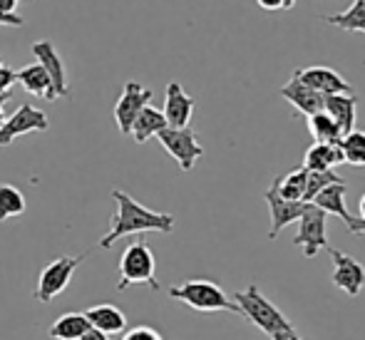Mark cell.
Masks as SVG:
<instances>
[{
    "instance_id": "cell-1",
    "label": "cell",
    "mask_w": 365,
    "mask_h": 340,
    "mask_svg": "<svg viewBox=\"0 0 365 340\" xmlns=\"http://www.w3.org/2000/svg\"><path fill=\"white\" fill-rule=\"evenodd\" d=\"M112 199L117 204V211L112 214L110 221V234L102 236L100 246L102 249H112L115 241L125 239L132 234H147V231H157V234H172L174 231V216L167 211H152L142 206L137 199H132L122 189H112Z\"/></svg>"
},
{
    "instance_id": "cell-2",
    "label": "cell",
    "mask_w": 365,
    "mask_h": 340,
    "mask_svg": "<svg viewBox=\"0 0 365 340\" xmlns=\"http://www.w3.org/2000/svg\"><path fill=\"white\" fill-rule=\"evenodd\" d=\"M169 298L182 301L192 311L199 313H239V306L224 293V288L214 281H204V278H194V281H184L179 286L169 288ZM241 316V313H239Z\"/></svg>"
},
{
    "instance_id": "cell-3",
    "label": "cell",
    "mask_w": 365,
    "mask_h": 340,
    "mask_svg": "<svg viewBox=\"0 0 365 340\" xmlns=\"http://www.w3.org/2000/svg\"><path fill=\"white\" fill-rule=\"evenodd\" d=\"M231 301L239 306L241 316H244L246 321L254 323L259 331H264L266 336H274V333H279V331H289V328H293L289 318H286L284 313H281L279 308L259 291V286H254V283H251L249 288H244V291L234 293Z\"/></svg>"
},
{
    "instance_id": "cell-4",
    "label": "cell",
    "mask_w": 365,
    "mask_h": 340,
    "mask_svg": "<svg viewBox=\"0 0 365 340\" xmlns=\"http://www.w3.org/2000/svg\"><path fill=\"white\" fill-rule=\"evenodd\" d=\"M154 271H157V261H154V254H152V249H149V244L145 239L135 241V244L127 246L120 259L117 291H125V288H130V286H140V283L159 291V281H157V276H154Z\"/></svg>"
},
{
    "instance_id": "cell-5",
    "label": "cell",
    "mask_w": 365,
    "mask_h": 340,
    "mask_svg": "<svg viewBox=\"0 0 365 340\" xmlns=\"http://www.w3.org/2000/svg\"><path fill=\"white\" fill-rule=\"evenodd\" d=\"M87 256H60V259L50 261L38 276V286H35V301L38 303H53L65 288L73 281L77 266L85 261Z\"/></svg>"
},
{
    "instance_id": "cell-6",
    "label": "cell",
    "mask_w": 365,
    "mask_h": 340,
    "mask_svg": "<svg viewBox=\"0 0 365 340\" xmlns=\"http://www.w3.org/2000/svg\"><path fill=\"white\" fill-rule=\"evenodd\" d=\"M326 221H328L326 211L318 209L316 204L306 202V209H303L301 219H298V234L293 239V244L303 249L306 259H313L321 249L331 246L326 239Z\"/></svg>"
},
{
    "instance_id": "cell-7",
    "label": "cell",
    "mask_w": 365,
    "mask_h": 340,
    "mask_svg": "<svg viewBox=\"0 0 365 340\" xmlns=\"http://www.w3.org/2000/svg\"><path fill=\"white\" fill-rule=\"evenodd\" d=\"M157 139L162 142V147L167 149V154L179 164L182 172H192L194 164L199 162V157L204 154V147L199 144L197 135H194L189 127L184 130H174V127H164L157 135Z\"/></svg>"
},
{
    "instance_id": "cell-8",
    "label": "cell",
    "mask_w": 365,
    "mask_h": 340,
    "mask_svg": "<svg viewBox=\"0 0 365 340\" xmlns=\"http://www.w3.org/2000/svg\"><path fill=\"white\" fill-rule=\"evenodd\" d=\"M50 120L43 110L33 105H20L13 115L5 120L3 130H0V147H8L18 137L30 135V132H48Z\"/></svg>"
},
{
    "instance_id": "cell-9",
    "label": "cell",
    "mask_w": 365,
    "mask_h": 340,
    "mask_svg": "<svg viewBox=\"0 0 365 340\" xmlns=\"http://www.w3.org/2000/svg\"><path fill=\"white\" fill-rule=\"evenodd\" d=\"M152 95L154 92L149 90V87H142L140 82H127L120 100H117V105H115V122L122 135H130L137 115L152 102Z\"/></svg>"
},
{
    "instance_id": "cell-10",
    "label": "cell",
    "mask_w": 365,
    "mask_h": 340,
    "mask_svg": "<svg viewBox=\"0 0 365 340\" xmlns=\"http://www.w3.org/2000/svg\"><path fill=\"white\" fill-rule=\"evenodd\" d=\"M328 251H331V259H333V276H331L333 286L341 288L351 298L361 296V291L365 288V266L358 259H353V256L343 254L338 249L328 246Z\"/></svg>"
},
{
    "instance_id": "cell-11",
    "label": "cell",
    "mask_w": 365,
    "mask_h": 340,
    "mask_svg": "<svg viewBox=\"0 0 365 340\" xmlns=\"http://www.w3.org/2000/svg\"><path fill=\"white\" fill-rule=\"evenodd\" d=\"M293 75L303 82L306 87H311L313 92L328 97V95H353V85L343 80L341 72H336L333 68H326V65H313V68H301Z\"/></svg>"
},
{
    "instance_id": "cell-12",
    "label": "cell",
    "mask_w": 365,
    "mask_h": 340,
    "mask_svg": "<svg viewBox=\"0 0 365 340\" xmlns=\"http://www.w3.org/2000/svg\"><path fill=\"white\" fill-rule=\"evenodd\" d=\"M33 55L40 68L45 70V75L50 77V82H53L55 97H70L68 70H65V63L58 50H55V45L50 40H38V43H33Z\"/></svg>"
},
{
    "instance_id": "cell-13",
    "label": "cell",
    "mask_w": 365,
    "mask_h": 340,
    "mask_svg": "<svg viewBox=\"0 0 365 340\" xmlns=\"http://www.w3.org/2000/svg\"><path fill=\"white\" fill-rule=\"evenodd\" d=\"M194 107H197L194 97H189L179 82H169L167 95H164V110H162L164 120H167V127H174V130L189 127Z\"/></svg>"
},
{
    "instance_id": "cell-14",
    "label": "cell",
    "mask_w": 365,
    "mask_h": 340,
    "mask_svg": "<svg viewBox=\"0 0 365 340\" xmlns=\"http://www.w3.org/2000/svg\"><path fill=\"white\" fill-rule=\"evenodd\" d=\"M264 199H266V204H269V214H271L269 239L274 241L276 236H279L281 231L286 229V226L301 219L303 209H306V202H289V199H284L279 192H276L274 184H271V189H266Z\"/></svg>"
},
{
    "instance_id": "cell-15",
    "label": "cell",
    "mask_w": 365,
    "mask_h": 340,
    "mask_svg": "<svg viewBox=\"0 0 365 340\" xmlns=\"http://www.w3.org/2000/svg\"><path fill=\"white\" fill-rule=\"evenodd\" d=\"M346 194H348V184H331L326 187L311 204H316L318 209H323L328 216H338L343 224L351 226L353 234H358V219L348 214L346 209Z\"/></svg>"
},
{
    "instance_id": "cell-16",
    "label": "cell",
    "mask_w": 365,
    "mask_h": 340,
    "mask_svg": "<svg viewBox=\"0 0 365 340\" xmlns=\"http://www.w3.org/2000/svg\"><path fill=\"white\" fill-rule=\"evenodd\" d=\"M85 318L95 331L105 333V336H120L127 331V316L115 303H97V306L87 308Z\"/></svg>"
},
{
    "instance_id": "cell-17",
    "label": "cell",
    "mask_w": 365,
    "mask_h": 340,
    "mask_svg": "<svg viewBox=\"0 0 365 340\" xmlns=\"http://www.w3.org/2000/svg\"><path fill=\"white\" fill-rule=\"evenodd\" d=\"M281 97L289 100L291 105L306 117L316 115V112H323V95H318L311 87H306L296 75H291V80L281 87Z\"/></svg>"
},
{
    "instance_id": "cell-18",
    "label": "cell",
    "mask_w": 365,
    "mask_h": 340,
    "mask_svg": "<svg viewBox=\"0 0 365 340\" xmlns=\"http://www.w3.org/2000/svg\"><path fill=\"white\" fill-rule=\"evenodd\" d=\"M356 110L358 97L356 95H328L323 97V112L331 115V120L338 125L341 135L356 130Z\"/></svg>"
},
{
    "instance_id": "cell-19",
    "label": "cell",
    "mask_w": 365,
    "mask_h": 340,
    "mask_svg": "<svg viewBox=\"0 0 365 340\" xmlns=\"http://www.w3.org/2000/svg\"><path fill=\"white\" fill-rule=\"evenodd\" d=\"M343 164L341 142H316L308 147L306 159H303V169L306 172H328Z\"/></svg>"
},
{
    "instance_id": "cell-20",
    "label": "cell",
    "mask_w": 365,
    "mask_h": 340,
    "mask_svg": "<svg viewBox=\"0 0 365 340\" xmlns=\"http://www.w3.org/2000/svg\"><path fill=\"white\" fill-rule=\"evenodd\" d=\"M18 82L25 87V90L30 92V95L45 97L48 102H55V100H58V97H55V92H53V82H50V77L45 75V70L40 68L38 63L20 68V70H18Z\"/></svg>"
},
{
    "instance_id": "cell-21",
    "label": "cell",
    "mask_w": 365,
    "mask_h": 340,
    "mask_svg": "<svg viewBox=\"0 0 365 340\" xmlns=\"http://www.w3.org/2000/svg\"><path fill=\"white\" fill-rule=\"evenodd\" d=\"M164 127H167V120H164L162 110H157V107L147 105L145 110H142L140 115H137V120H135V125H132L130 135L135 137L137 144H145L147 139L157 137L159 132L164 130Z\"/></svg>"
},
{
    "instance_id": "cell-22",
    "label": "cell",
    "mask_w": 365,
    "mask_h": 340,
    "mask_svg": "<svg viewBox=\"0 0 365 340\" xmlns=\"http://www.w3.org/2000/svg\"><path fill=\"white\" fill-rule=\"evenodd\" d=\"M87 331H92L85 313H65L50 326V338L55 340H80Z\"/></svg>"
},
{
    "instance_id": "cell-23",
    "label": "cell",
    "mask_w": 365,
    "mask_h": 340,
    "mask_svg": "<svg viewBox=\"0 0 365 340\" xmlns=\"http://www.w3.org/2000/svg\"><path fill=\"white\" fill-rule=\"evenodd\" d=\"M328 25L338 30H346V33H363L365 35V0H353V5L343 13L326 15Z\"/></svg>"
},
{
    "instance_id": "cell-24",
    "label": "cell",
    "mask_w": 365,
    "mask_h": 340,
    "mask_svg": "<svg viewBox=\"0 0 365 340\" xmlns=\"http://www.w3.org/2000/svg\"><path fill=\"white\" fill-rule=\"evenodd\" d=\"M306 177H308L306 169L298 167L286 174V177L276 179L274 187H276V192H279L284 199H289V202H303V194H306Z\"/></svg>"
},
{
    "instance_id": "cell-25",
    "label": "cell",
    "mask_w": 365,
    "mask_h": 340,
    "mask_svg": "<svg viewBox=\"0 0 365 340\" xmlns=\"http://www.w3.org/2000/svg\"><path fill=\"white\" fill-rule=\"evenodd\" d=\"M341 154L343 164H353V167H365V132L353 130L341 137Z\"/></svg>"
},
{
    "instance_id": "cell-26",
    "label": "cell",
    "mask_w": 365,
    "mask_h": 340,
    "mask_svg": "<svg viewBox=\"0 0 365 340\" xmlns=\"http://www.w3.org/2000/svg\"><path fill=\"white\" fill-rule=\"evenodd\" d=\"M308 132H311L316 142H341L343 137L328 112H316V115L308 117Z\"/></svg>"
},
{
    "instance_id": "cell-27",
    "label": "cell",
    "mask_w": 365,
    "mask_h": 340,
    "mask_svg": "<svg viewBox=\"0 0 365 340\" xmlns=\"http://www.w3.org/2000/svg\"><path fill=\"white\" fill-rule=\"evenodd\" d=\"M25 211V197L13 184H0V221L20 216Z\"/></svg>"
},
{
    "instance_id": "cell-28",
    "label": "cell",
    "mask_w": 365,
    "mask_h": 340,
    "mask_svg": "<svg viewBox=\"0 0 365 340\" xmlns=\"http://www.w3.org/2000/svg\"><path fill=\"white\" fill-rule=\"evenodd\" d=\"M331 184H346V179H343L341 174L333 172V169H328V172H308L303 202H313V199H316L326 187H331Z\"/></svg>"
},
{
    "instance_id": "cell-29",
    "label": "cell",
    "mask_w": 365,
    "mask_h": 340,
    "mask_svg": "<svg viewBox=\"0 0 365 340\" xmlns=\"http://www.w3.org/2000/svg\"><path fill=\"white\" fill-rule=\"evenodd\" d=\"M18 82V70L8 68L5 63H0V95H10Z\"/></svg>"
},
{
    "instance_id": "cell-30",
    "label": "cell",
    "mask_w": 365,
    "mask_h": 340,
    "mask_svg": "<svg viewBox=\"0 0 365 340\" xmlns=\"http://www.w3.org/2000/svg\"><path fill=\"white\" fill-rule=\"evenodd\" d=\"M122 340H162V336L149 326H137V328H132V331H125Z\"/></svg>"
},
{
    "instance_id": "cell-31",
    "label": "cell",
    "mask_w": 365,
    "mask_h": 340,
    "mask_svg": "<svg viewBox=\"0 0 365 340\" xmlns=\"http://www.w3.org/2000/svg\"><path fill=\"white\" fill-rule=\"evenodd\" d=\"M259 8L269 10V13H276V10H284V0H256Z\"/></svg>"
},
{
    "instance_id": "cell-32",
    "label": "cell",
    "mask_w": 365,
    "mask_h": 340,
    "mask_svg": "<svg viewBox=\"0 0 365 340\" xmlns=\"http://www.w3.org/2000/svg\"><path fill=\"white\" fill-rule=\"evenodd\" d=\"M15 5H18V0H0V18L15 15Z\"/></svg>"
},
{
    "instance_id": "cell-33",
    "label": "cell",
    "mask_w": 365,
    "mask_h": 340,
    "mask_svg": "<svg viewBox=\"0 0 365 340\" xmlns=\"http://www.w3.org/2000/svg\"><path fill=\"white\" fill-rule=\"evenodd\" d=\"M271 340H303L301 336L296 333V328H289V331H279L271 336Z\"/></svg>"
},
{
    "instance_id": "cell-34",
    "label": "cell",
    "mask_w": 365,
    "mask_h": 340,
    "mask_svg": "<svg viewBox=\"0 0 365 340\" xmlns=\"http://www.w3.org/2000/svg\"><path fill=\"white\" fill-rule=\"evenodd\" d=\"M0 25H5V28H23V18L20 15H8V18H0Z\"/></svg>"
},
{
    "instance_id": "cell-35",
    "label": "cell",
    "mask_w": 365,
    "mask_h": 340,
    "mask_svg": "<svg viewBox=\"0 0 365 340\" xmlns=\"http://www.w3.org/2000/svg\"><path fill=\"white\" fill-rule=\"evenodd\" d=\"M80 340H110V336H105V333H100V331L92 328V331H87Z\"/></svg>"
},
{
    "instance_id": "cell-36",
    "label": "cell",
    "mask_w": 365,
    "mask_h": 340,
    "mask_svg": "<svg viewBox=\"0 0 365 340\" xmlns=\"http://www.w3.org/2000/svg\"><path fill=\"white\" fill-rule=\"evenodd\" d=\"M10 100H13V95H0V107H3L5 102H10Z\"/></svg>"
},
{
    "instance_id": "cell-37",
    "label": "cell",
    "mask_w": 365,
    "mask_h": 340,
    "mask_svg": "<svg viewBox=\"0 0 365 340\" xmlns=\"http://www.w3.org/2000/svg\"><path fill=\"white\" fill-rule=\"evenodd\" d=\"M361 221H365V194H363V199H361Z\"/></svg>"
},
{
    "instance_id": "cell-38",
    "label": "cell",
    "mask_w": 365,
    "mask_h": 340,
    "mask_svg": "<svg viewBox=\"0 0 365 340\" xmlns=\"http://www.w3.org/2000/svg\"><path fill=\"white\" fill-rule=\"evenodd\" d=\"M296 5V0H284V10H291Z\"/></svg>"
},
{
    "instance_id": "cell-39",
    "label": "cell",
    "mask_w": 365,
    "mask_h": 340,
    "mask_svg": "<svg viewBox=\"0 0 365 340\" xmlns=\"http://www.w3.org/2000/svg\"><path fill=\"white\" fill-rule=\"evenodd\" d=\"M5 120H8V117H5V112H3V107H0V130H3V125H5Z\"/></svg>"
},
{
    "instance_id": "cell-40",
    "label": "cell",
    "mask_w": 365,
    "mask_h": 340,
    "mask_svg": "<svg viewBox=\"0 0 365 340\" xmlns=\"http://www.w3.org/2000/svg\"><path fill=\"white\" fill-rule=\"evenodd\" d=\"M0 63H3V58H0Z\"/></svg>"
}]
</instances>
